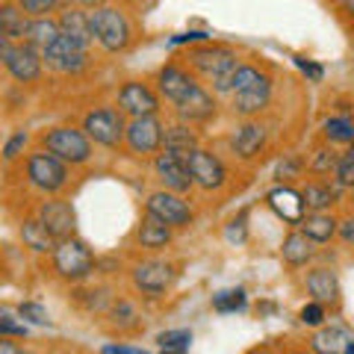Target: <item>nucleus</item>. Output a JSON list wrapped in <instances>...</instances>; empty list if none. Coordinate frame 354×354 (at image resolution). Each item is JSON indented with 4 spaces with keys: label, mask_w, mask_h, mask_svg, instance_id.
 <instances>
[{
    "label": "nucleus",
    "mask_w": 354,
    "mask_h": 354,
    "mask_svg": "<svg viewBox=\"0 0 354 354\" xmlns=\"http://www.w3.org/2000/svg\"><path fill=\"white\" fill-rule=\"evenodd\" d=\"M44 151H50L53 157H59L62 162L71 165H83L92 160V139L83 130L74 127H53L44 133Z\"/></svg>",
    "instance_id": "nucleus-1"
},
{
    "label": "nucleus",
    "mask_w": 354,
    "mask_h": 354,
    "mask_svg": "<svg viewBox=\"0 0 354 354\" xmlns=\"http://www.w3.org/2000/svg\"><path fill=\"white\" fill-rule=\"evenodd\" d=\"M88 18H92V32H95V39L97 44H101L104 50L109 53H118V50H124L127 44H130V24H127V18L118 12V9L113 6H101V9H95V12H88Z\"/></svg>",
    "instance_id": "nucleus-2"
},
{
    "label": "nucleus",
    "mask_w": 354,
    "mask_h": 354,
    "mask_svg": "<svg viewBox=\"0 0 354 354\" xmlns=\"http://www.w3.org/2000/svg\"><path fill=\"white\" fill-rule=\"evenodd\" d=\"M0 57H3L6 71L12 74L18 83H32V80L41 77L44 57L39 53V48H32V44H27V41L12 44V39L0 36Z\"/></svg>",
    "instance_id": "nucleus-3"
},
{
    "label": "nucleus",
    "mask_w": 354,
    "mask_h": 354,
    "mask_svg": "<svg viewBox=\"0 0 354 354\" xmlns=\"http://www.w3.org/2000/svg\"><path fill=\"white\" fill-rule=\"evenodd\" d=\"M53 269L65 281H83L95 269V254L80 239H74V236L62 239L57 251H53Z\"/></svg>",
    "instance_id": "nucleus-4"
},
{
    "label": "nucleus",
    "mask_w": 354,
    "mask_h": 354,
    "mask_svg": "<svg viewBox=\"0 0 354 354\" xmlns=\"http://www.w3.org/2000/svg\"><path fill=\"white\" fill-rule=\"evenodd\" d=\"M27 180L41 192H59L68 183V169L50 151H36L27 157Z\"/></svg>",
    "instance_id": "nucleus-5"
},
{
    "label": "nucleus",
    "mask_w": 354,
    "mask_h": 354,
    "mask_svg": "<svg viewBox=\"0 0 354 354\" xmlns=\"http://www.w3.org/2000/svg\"><path fill=\"white\" fill-rule=\"evenodd\" d=\"M83 133L88 139H95L97 145L115 148L118 142L127 136V124H124V118H121L118 109L101 106V109H92V113L83 118Z\"/></svg>",
    "instance_id": "nucleus-6"
},
{
    "label": "nucleus",
    "mask_w": 354,
    "mask_h": 354,
    "mask_svg": "<svg viewBox=\"0 0 354 354\" xmlns=\"http://www.w3.org/2000/svg\"><path fill=\"white\" fill-rule=\"evenodd\" d=\"M177 281V269L165 260H145L133 269V286L148 295V298H160L171 290V283Z\"/></svg>",
    "instance_id": "nucleus-7"
},
{
    "label": "nucleus",
    "mask_w": 354,
    "mask_h": 354,
    "mask_svg": "<svg viewBox=\"0 0 354 354\" xmlns=\"http://www.w3.org/2000/svg\"><path fill=\"white\" fill-rule=\"evenodd\" d=\"M189 62L198 74H204L207 80H221V77L234 74L239 68L236 53L230 48H218V44H204V48H195L189 53Z\"/></svg>",
    "instance_id": "nucleus-8"
},
{
    "label": "nucleus",
    "mask_w": 354,
    "mask_h": 354,
    "mask_svg": "<svg viewBox=\"0 0 354 354\" xmlns=\"http://www.w3.org/2000/svg\"><path fill=\"white\" fill-rule=\"evenodd\" d=\"M162 136H165V127L160 124L157 115H145V118H130L127 124V145L133 153L139 157H148V153H157L162 151Z\"/></svg>",
    "instance_id": "nucleus-9"
},
{
    "label": "nucleus",
    "mask_w": 354,
    "mask_h": 354,
    "mask_svg": "<svg viewBox=\"0 0 354 354\" xmlns=\"http://www.w3.org/2000/svg\"><path fill=\"white\" fill-rule=\"evenodd\" d=\"M153 169H157L162 186L169 192H189L195 180H192V171H189V157H180V153H171V151H162L157 153V160H153Z\"/></svg>",
    "instance_id": "nucleus-10"
},
{
    "label": "nucleus",
    "mask_w": 354,
    "mask_h": 354,
    "mask_svg": "<svg viewBox=\"0 0 354 354\" xmlns=\"http://www.w3.org/2000/svg\"><path fill=\"white\" fill-rule=\"evenodd\" d=\"M189 171H192V180L195 186L201 189L213 192V189H221L227 183V169L213 151H204V148H195L189 153Z\"/></svg>",
    "instance_id": "nucleus-11"
},
{
    "label": "nucleus",
    "mask_w": 354,
    "mask_h": 354,
    "mask_svg": "<svg viewBox=\"0 0 354 354\" xmlns=\"http://www.w3.org/2000/svg\"><path fill=\"white\" fill-rule=\"evenodd\" d=\"M145 209L151 216L162 218L165 225H171V227H186L192 221V207L186 204L177 192H169V189H160V192L148 195Z\"/></svg>",
    "instance_id": "nucleus-12"
},
{
    "label": "nucleus",
    "mask_w": 354,
    "mask_h": 354,
    "mask_svg": "<svg viewBox=\"0 0 354 354\" xmlns=\"http://www.w3.org/2000/svg\"><path fill=\"white\" fill-rule=\"evenodd\" d=\"M118 109L130 118H145L160 113V97L145 83H124L118 92Z\"/></svg>",
    "instance_id": "nucleus-13"
},
{
    "label": "nucleus",
    "mask_w": 354,
    "mask_h": 354,
    "mask_svg": "<svg viewBox=\"0 0 354 354\" xmlns=\"http://www.w3.org/2000/svg\"><path fill=\"white\" fill-rule=\"evenodd\" d=\"M41 57L50 68H57L62 74H77L86 65V48L68 36H59L48 50H41Z\"/></svg>",
    "instance_id": "nucleus-14"
},
{
    "label": "nucleus",
    "mask_w": 354,
    "mask_h": 354,
    "mask_svg": "<svg viewBox=\"0 0 354 354\" xmlns=\"http://www.w3.org/2000/svg\"><path fill=\"white\" fill-rule=\"evenodd\" d=\"M44 227L50 230L53 236H57L59 242L62 239H71L74 236V227H77V216H74V209L71 204H65V201H44L39 207V216H36Z\"/></svg>",
    "instance_id": "nucleus-15"
},
{
    "label": "nucleus",
    "mask_w": 354,
    "mask_h": 354,
    "mask_svg": "<svg viewBox=\"0 0 354 354\" xmlns=\"http://www.w3.org/2000/svg\"><path fill=\"white\" fill-rule=\"evenodd\" d=\"M157 86H160V95L165 97V101H171L174 106L186 101V97L192 95V88L198 86L195 83V77L180 68V65H165V68H160L157 74Z\"/></svg>",
    "instance_id": "nucleus-16"
},
{
    "label": "nucleus",
    "mask_w": 354,
    "mask_h": 354,
    "mask_svg": "<svg viewBox=\"0 0 354 354\" xmlns=\"http://www.w3.org/2000/svg\"><path fill=\"white\" fill-rule=\"evenodd\" d=\"M266 204L274 209V216L283 218L286 225H301L304 221V198L301 192L290 189V186H278V189H272L266 195Z\"/></svg>",
    "instance_id": "nucleus-17"
},
{
    "label": "nucleus",
    "mask_w": 354,
    "mask_h": 354,
    "mask_svg": "<svg viewBox=\"0 0 354 354\" xmlns=\"http://www.w3.org/2000/svg\"><path fill=\"white\" fill-rule=\"evenodd\" d=\"M269 101H272V83H269V77H263L260 83H254L234 95V113L251 118V115L263 113V109L269 106Z\"/></svg>",
    "instance_id": "nucleus-18"
},
{
    "label": "nucleus",
    "mask_w": 354,
    "mask_h": 354,
    "mask_svg": "<svg viewBox=\"0 0 354 354\" xmlns=\"http://www.w3.org/2000/svg\"><path fill=\"white\" fill-rule=\"evenodd\" d=\"M263 145H266V130H263V124H257V121L239 124L234 130V136H230V148H234V153L242 160L257 157V153L263 151Z\"/></svg>",
    "instance_id": "nucleus-19"
},
{
    "label": "nucleus",
    "mask_w": 354,
    "mask_h": 354,
    "mask_svg": "<svg viewBox=\"0 0 354 354\" xmlns=\"http://www.w3.org/2000/svg\"><path fill=\"white\" fill-rule=\"evenodd\" d=\"M177 115H180L186 124H192V121H207V118H213V115H216V101H213V95H209L207 88L195 86L192 95L186 97V101L177 104Z\"/></svg>",
    "instance_id": "nucleus-20"
},
{
    "label": "nucleus",
    "mask_w": 354,
    "mask_h": 354,
    "mask_svg": "<svg viewBox=\"0 0 354 354\" xmlns=\"http://www.w3.org/2000/svg\"><path fill=\"white\" fill-rule=\"evenodd\" d=\"M307 292L319 304H339V281L330 269H313L307 274Z\"/></svg>",
    "instance_id": "nucleus-21"
},
{
    "label": "nucleus",
    "mask_w": 354,
    "mask_h": 354,
    "mask_svg": "<svg viewBox=\"0 0 354 354\" xmlns=\"http://www.w3.org/2000/svg\"><path fill=\"white\" fill-rule=\"evenodd\" d=\"M351 342L354 337L346 328H319L310 339V348H313V354H346Z\"/></svg>",
    "instance_id": "nucleus-22"
},
{
    "label": "nucleus",
    "mask_w": 354,
    "mask_h": 354,
    "mask_svg": "<svg viewBox=\"0 0 354 354\" xmlns=\"http://www.w3.org/2000/svg\"><path fill=\"white\" fill-rule=\"evenodd\" d=\"M136 239H139V245L142 248H151V251H157V248H165L171 242V225H165L162 218L157 216H145L142 218V225L136 230Z\"/></svg>",
    "instance_id": "nucleus-23"
},
{
    "label": "nucleus",
    "mask_w": 354,
    "mask_h": 354,
    "mask_svg": "<svg viewBox=\"0 0 354 354\" xmlns=\"http://www.w3.org/2000/svg\"><path fill=\"white\" fill-rule=\"evenodd\" d=\"M316 242L310 239L307 234H301V230H292L290 236L283 239V245H281V257L283 263H290V266H307L310 260H313V254H316Z\"/></svg>",
    "instance_id": "nucleus-24"
},
{
    "label": "nucleus",
    "mask_w": 354,
    "mask_h": 354,
    "mask_svg": "<svg viewBox=\"0 0 354 354\" xmlns=\"http://www.w3.org/2000/svg\"><path fill=\"white\" fill-rule=\"evenodd\" d=\"M21 239H24V245L32 248L36 254H53L59 245V239L53 236L39 218H30V221L21 225Z\"/></svg>",
    "instance_id": "nucleus-25"
},
{
    "label": "nucleus",
    "mask_w": 354,
    "mask_h": 354,
    "mask_svg": "<svg viewBox=\"0 0 354 354\" xmlns=\"http://www.w3.org/2000/svg\"><path fill=\"white\" fill-rule=\"evenodd\" d=\"M59 30H62V36H68L74 39L77 44H83V48L88 50V44L95 41V32H92V18H88L86 12H62L59 18Z\"/></svg>",
    "instance_id": "nucleus-26"
},
{
    "label": "nucleus",
    "mask_w": 354,
    "mask_h": 354,
    "mask_svg": "<svg viewBox=\"0 0 354 354\" xmlns=\"http://www.w3.org/2000/svg\"><path fill=\"white\" fill-rule=\"evenodd\" d=\"M27 27H30V15L21 9L18 3H3V9H0V36L6 39H18L24 41L27 36Z\"/></svg>",
    "instance_id": "nucleus-27"
},
{
    "label": "nucleus",
    "mask_w": 354,
    "mask_h": 354,
    "mask_svg": "<svg viewBox=\"0 0 354 354\" xmlns=\"http://www.w3.org/2000/svg\"><path fill=\"white\" fill-rule=\"evenodd\" d=\"M198 148V136L189 124H171L165 127V136H162V151H171V153H180V157H189V153Z\"/></svg>",
    "instance_id": "nucleus-28"
},
{
    "label": "nucleus",
    "mask_w": 354,
    "mask_h": 354,
    "mask_svg": "<svg viewBox=\"0 0 354 354\" xmlns=\"http://www.w3.org/2000/svg\"><path fill=\"white\" fill-rule=\"evenodd\" d=\"M59 36H62L59 21H50V18H30V27H27L24 41L32 44V48H39V50H48Z\"/></svg>",
    "instance_id": "nucleus-29"
},
{
    "label": "nucleus",
    "mask_w": 354,
    "mask_h": 354,
    "mask_svg": "<svg viewBox=\"0 0 354 354\" xmlns=\"http://www.w3.org/2000/svg\"><path fill=\"white\" fill-rule=\"evenodd\" d=\"M339 230V221L328 213H310L304 221H301V234H307L310 239L316 242V245H322V242H330L334 234Z\"/></svg>",
    "instance_id": "nucleus-30"
},
{
    "label": "nucleus",
    "mask_w": 354,
    "mask_h": 354,
    "mask_svg": "<svg viewBox=\"0 0 354 354\" xmlns=\"http://www.w3.org/2000/svg\"><path fill=\"white\" fill-rule=\"evenodd\" d=\"M301 198H304V207L310 213H325V209L337 201V192L330 189L328 183H307L301 189Z\"/></svg>",
    "instance_id": "nucleus-31"
},
{
    "label": "nucleus",
    "mask_w": 354,
    "mask_h": 354,
    "mask_svg": "<svg viewBox=\"0 0 354 354\" xmlns=\"http://www.w3.org/2000/svg\"><path fill=\"white\" fill-rule=\"evenodd\" d=\"M160 354H189L192 346V330L189 328H174V330H162L157 337Z\"/></svg>",
    "instance_id": "nucleus-32"
},
{
    "label": "nucleus",
    "mask_w": 354,
    "mask_h": 354,
    "mask_svg": "<svg viewBox=\"0 0 354 354\" xmlns=\"http://www.w3.org/2000/svg\"><path fill=\"white\" fill-rule=\"evenodd\" d=\"M325 139L330 145H354V121L346 115L325 121Z\"/></svg>",
    "instance_id": "nucleus-33"
},
{
    "label": "nucleus",
    "mask_w": 354,
    "mask_h": 354,
    "mask_svg": "<svg viewBox=\"0 0 354 354\" xmlns=\"http://www.w3.org/2000/svg\"><path fill=\"white\" fill-rule=\"evenodd\" d=\"M245 290L242 286H236V290H221L213 295V310L216 313H236V310L245 307Z\"/></svg>",
    "instance_id": "nucleus-34"
},
{
    "label": "nucleus",
    "mask_w": 354,
    "mask_h": 354,
    "mask_svg": "<svg viewBox=\"0 0 354 354\" xmlns=\"http://www.w3.org/2000/svg\"><path fill=\"white\" fill-rule=\"evenodd\" d=\"M307 165L313 174H330V171H337V165H339V153L334 148H319V151H313V157H310Z\"/></svg>",
    "instance_id": "nucleus-35"
},
{
    "label": "nucleus",
    "mask_w": 354,
    "mask_h": 354,
    "mask_svg": "<svg viewBox=\"0 0 354 354\" xmlns=\"http://www.w3.org/2000/svg\"><path fill=\"white\" fill-rule=\"evenodd\" d=\"M18 316L24 319V322H30V325H39V328H48L50 325L48 310H44L41 304H36V301H21L18 304Z\"/></svg>",
    "instance_id": "nucleus-36"
},
{
    "label": "nucleus",
    "mask_w": 354,
    "mask_h": 354,
    "mask_svg": "<svg viewBox=\"0 0 354 354\" xmlns=\"http://www.w3.org/2000/svg\"><path fill=\"white\" fill-rule=\"evenodd\" d=\"M15 3L24 9L30 18H48V12H53V9H57L59 0H15Z\"/></svg>",
    "instance_id": "nucleus-37"
},
{
    "label": "nucleus",
    "mask_w": 354,
    "mask_h": 354,
    "mask_svg": "<svg viewBox=\"0 0 354 354\" xmlns=\"http://www.w3.org/2000/svg\"><path fill=\"white\" fill-rule=\"evenodd\" d=\"M298 319H301V325H307V328H322V322H325V304H319V301L304 304L301 313H298Z\"/></svg>",
    "instance_id": "nucleus-38"
},
{
    "label": "nucleus",
    "mask_w": 354,
    "mask_h": 354,
    "mask_svg": "<svg viewBox=\"0 0 354 354\" xmlns=\"http://www.w3.org/2000/svg\"><path fill=\"white\" fill-rule=\"evenodd\" d=\"M301 169H304V160L301 157H295V153H290V157H283L281 162H278V180H292V177H298L301 174Z\"/></svg>",
    "instance_id": "nucleus-39"
},
{
    "label": "nucleus",
    "mask_w": 354,
    "mask_h": 354,
    "mask_svg": "<svg viewBox=\"0 0 354 354\" xmlns=\"http://www.w3.org/2000/svg\"><path fill=\"white\" fill-rule=\"evenodd\" d=\"M27 142H30V136H27L24 130H21V133H15V136L9 139L6 145H3V160H9V162H12V160H18V157H21V151L27 148Z\"/></svg>",
    "instance_id": "nucleus-40"
},
{
    "label": "nucleus",
    "mask_w": 354,
    "mask_h": 354,
    "mask_svg": "<svg viewBox=\"0 0 354 354\" xmlns=\"http://www.w3.org/2000/svg\"><path fill=\"white\" fill-rule=\"evenodd\" d=\"M0 334L3 337H27V325H18L15 316L9 313V310H3V316H0Z\"/></svg>",
    "instance_id": "nucleus-41"
},
{
    "label": "nucleus",
    "mask_w": 354,
    "mask_h": 354,
    "mask_svg": "<svg viewBox=\"0 0 354 354\" xmlns=\"http://www.w3.org/2000/svg\"><path fill=\"white\" fill-rule=\"evenodd\" d=\"M337 183L339 186H354V157H339V165H337Z\"/></svg>",
    "instance_id": "nucleus-42"
},
{
    "label": "nucleus",
    "mask_w": 354,
    "mask_h": 354,
    "mask_svg": "<svg viewBox=\"0 0 354 354\" xmlns=\"http://www.w3.org/2000/svg\"><path fill=\"white\" fill-rule=\"evenodd\" d=\"M245 218H248V216L242 213V216H236V218L227 225V230H225L227 242H236V245H242V242H245Z\"/></svg>",
    "instance_id": "nucleus-43"
},
{
    "label": "nucleus",
    "mask_w": 354,
    "mask_h": 354,
    "mask_svg": "<svg viewBox=\"0 0 354 354\" xmlns=\"http://www.w3.org/2000/svg\"><path fill=\"white\" fill-rule=\"evenodd\" d=\"M295 59V65H298V68H301L307 77H310V80H322V65H316V62H310V59H304V57H292Z\"/></svg>",
    "instance_id": "nucleus-44"
},
{
    "label": "nucleus",
    "mask_w": 354,
    "mask_h": 354,
    "mask_svg": "<svg viewBox=\"0 0 354 354\" xmlns=\"http://www.w3.org/2000/svg\"><path fill=\"white\" fill-rule=\"evenodd\" d=\"M339 236L346 245H354V218H346V221H339Z\"/></svg>",
    "instance_id": "nucleus-45"
},
{
    "label": "nucleus",
    "mask_w": 354,
    "mask_h": 354,
    "mask_svg": "<svg viewBox=\"0 0 354 354\" xmlns=\"http://www.w3.org/2000/svg\"><path fill=\"white\" fill-rule=\"evenodd\" d=\"M101 354H148V351L133 348V346H104Z\"/></svg>",
    "instance_id": "nucleus-46"
},
{
    "label": "nucleus",
    "mask_w": 354,
    "mask_h": 354,
    "mask_svg": "<svg viewBox=\"0 0 354 354\" xmlns=\"http://www.w3.org/2000/svg\"><path fill=\"white\" fill-rule=\"evenodd\" d=\"M195 39H207V32H183V36H174L171 44H183V41H195Z\"/></svg>",
    "instance_id": "nucleus-47"
},
{
    "label": "nucleus",
    "mask_w": 354,
    "mask_h": 354,
    "mask_svg": "<svg viewBox=\"0 0 354 354\" xmlns=\"http://www.w3.org/2000/svg\"><path fill=\"white\" fill-rule=\"evenodd\" d=\"M0 354H24V351L15 348L12 342H9V337H3V342H0Z\"/></svg>",
    "instance_id": "nucleus-48"
},
{
    "label": "nucleus",
    "mask_w": 354,
    "mask_h": 354,
    "mask_svg": "<svg viewBox=\"0 0 354 354\" xmlns=\"http://www.w3.org/2000/svg\"><path fill=\"white\" fill-rule=\"evenodd\" d=\"M80 6H92V9H101V6H106V0H77Z\"/></svg>",
    "instance_id": "nucleus-49"
},
{
    "label": "nucleus",
    "mask_w": 354,
    "mask_h": 354,
    "mask_svg": "<svg viewBox=\"0 0 354 354\" xmlns=\"http://www.w3.org/2000/svg\"><path fill=\"white\" fill-rule=\"evenodd\" d=\"M342 6H346V9H348V15L354 18V0H342Z\"/></svg>",
    "instance_id": "nucleus-50"
},
{
    "label": "nucleus",
    "mask_w": 354,
    "mask_h": 354,
    "mask_svg": "<svg viewBox=\"0 0 354 354\" xmlns=\"http://www.w3.org/2000/svg\"><path fill=\"white\" fill-rule=\"evenodd\" d=\"M248 354H272V351H263V348H257V351H248Z\"/></svg>",
    "instance_id": "nucleus-51"
},
{
    "label": "nucleus",
    "mask_w": 354,
    "mask_h": 354,
    "mask_svg": "<svg viewBox=\"0 0 354 354\" xmlns=\"http://www.w3.org/2000/svg\"><path fill=\"white\" fill-rule=\"evenodd\" d=\"M348 157H354V145H351V148H348Z\"/></svg>",
    "instance_id": "nucleus-52"
},
{
    "label": "nucleus",
    "mask_w": 354,
    "mask_h": 354,
    "mask_svg": "<svg viewBox=\"0 0 354 354\" xmlns=\"http://www.w3.org/2000/svg\"><path fill=\"white\" fill-rule=\"evenodd\" d=\"M346 354H354V342H351V348H348V351H346Z\"/></svg>",
    "instance_id": "nucleus-53"
}]
</instances>
